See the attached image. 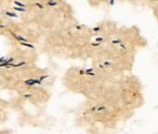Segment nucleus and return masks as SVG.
<instances>
[{"mask_svg":"<svg viewBox=\"0 0 158 134\" xmlns=\"http://www.w3.org/2000/svg\"><path fill=\"white\" fill-rule=\"evenodd\" d=\"M97 68L110 75L131 73L139 52L148 41L137 26H119L115 21H106L98 27Z\"/></svg>","mask_w":158,"mask_h":134,"instance_id":"nucleus-1","label":"nucleus"},{"mask_svg":"<svg viewBox=\"0 0 158 134\" xmlns=\"http://www.w3.org/2000/svg\"><path fill=\"white\" fill-rule=\"evenodd\" d=\"M150 4H151L150 6L152 8L153 14L158 21V1H152V2H150Z\"/></svg>","mask_w":158,"mask_h":134,"instance_id":"nucleus-2","label":"nucleus"}]
</instances>
